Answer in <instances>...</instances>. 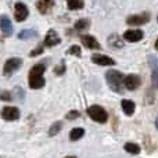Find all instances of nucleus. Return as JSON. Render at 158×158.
Wrapping results in <instances>:
<instances>
[{"mask_svg": "<svg viewBox=\"0 0 158 158\" xmlns=\"http://www.w3.org/2000/svg\"><path fill=\"white\" fill-rule=\"evenodd\" d=\"M46 71V65L44 64H36L31 68L29 71V77H28V82H29V87L31 89H40L44 86V78L43 74Z\"/></svg>", "mask_w": 158, "mask_h": 158, "instance_id": "f257e3e1", "label": "nucleus"}, {"mask_svg": "<svg viewBox=\"0 0 158 158\" xmlns=\"http://www.w3.org/2000/svg\"><path fill=\"white\" fill-rule=\"evenodd\" d=\"M123 79H125V77H123L119 71H114V69H111V71H108L106 74L107 83H108L110 89H111L112 92H115V93H122V90H123Z\"/></svg>", "mask_w": 158, "mask_h": 158, "instance_id": "f03ea898", "label": "nucleus"}, {"mask_svg": "<svg viewBox=\"0 0 158 158\" xmlns=\"http://www.w3.org/2000/svg\"><path fill=\"white\" fill-rule=\"evenodd\" d=\"M87 115L92 118L93 121L98 123H106L108 119V114L101 106H92L87 108Z\"/></svg>", "mask_w": 158, "mask_h": 158, "instance_id": "7ed1b4c3", "label": "nucleus"}, {"mask_svg": "<svg viewBox=\"0 0 158 158\" xmlns=\"http://www.w3.org/2000/svg\"><path fill=\"white\" fill-rule=\"evenodd\" d=\"M150 21V14L148 13H140V14H135L126 18V24L128 25H133V27H139V25H144Z\"/></svg>", "mask_w": 158, "mask_h": 158, "instance_id": "20e7f679", "label": "nucleus"}, {"mask_svg": "<svg viewBox=\"0 0 158 158\" xmlns=\"http://www.w3.org/2000/svg\"><path fill=\"white\" fill-rule=\"evenodd\" d=\"M22 65V60L21 58H17V57H13V58H8L7 61L4 63V67H3V72H4L6 77H10L14 71L19 68Z\"/></svg>", "mask_w": 158, "mask_h": 158, "instance_id": "39448f33", "label": "nucleus"}, {"mask_svg": "<svg viewBox=\"0 0 158 158\" xmlns=\"http://www.w3.org/2000/svg\"><path fill=\"white\" fill-rule=\"evenodd\" d=\"M28 14H29V10H28V7L24 3H15V6H14V17H15L17 21L18 22L25 21Z\"/></svg>", "mask_w": 158, "mask_h": 158, "instance_id": "423d86ee", "label": "nucleus"}, {"mask_svg": "<svg viewBox=\"0 0 158 158\" xmlns=\"http://www.w3.org/2000/svg\"><path fill=\"white\" fill-rule=\"evenodd\" d=\"M0 115L4 121H15L19 118V110L17 107H4Z\"/></svg>", "mask_w": 158, "mask_h": 158, "instance_id": "0eeeda50", "label": "nucleus"}, {"mask_svg": "<svg viewBox=\"0 0 158 158\" xmlns=\"http://www.w3.org/2000/svg\"><path fill=\"white\" fill-rule=\"evenodd\" d=\"M140 77L136 74H129L128 77H125L123 79V85L128 90H136L137 87L140 86Z\"/></svg>", "mask_w": 158, "mask_h": 158, "instance_id": "6e6552de", "label": "nucleus"}, {"mask_svg": "<svg viewBox=\"0 0 158 158\" xmlns=\"http://www.w3.org/2000/svg\"><path fill=\"white\" fill-rule=\"evenodd\" d=\"M143 36H144V33H143V31H140V29H129L123 33V39L131 42V43H136V42L142 40Z\"/></svg>", "mask_w": 158, "mask_h": 158, "instance_id": "1a4fd4ad", "label": "nucleus"}, {"mask_svg": "<svg viewBox=\"0 0 158 158\" xmlns=\"http://www.w3.org/2000/svg\"><path fill=\"white\" fill-rule=\"evenodd\" d=\"M81 40H82V44H83L85 47H87V49H92V50H100L101 49V46L97 42V39L92 35L81 36Z\"/></svg>", "mask_w": 158, "mask_h": 158, "instance_id": "9d476101", "label": "nucleus"}, {"mask_svg": "<svg viewBox=\"0 0 158 158\" xmlns=\"http://www.w3.org/2000/svg\"><path fill=\"white\" fill-rule=\"evenodd\" d=\"M60 42H61L60 36H58V33L56 32L54 29H50L49 32L46 33V36H44V46H47V47H54V46H57Z\"/></svg>", "mask_w": 158, "mask_h": 158, "instance_id": "9b49d317", "label": "nucleus"}, {"mask_svg": "<svg viewBox=\"0 0 158 158\" xmlns=\"http://www.w3.org/2000/svg\"><path fill=\"white\" fill-rule=\"evenodd\" d=\"M148 63H150V68H151V79H153V83L156 87H158V58L156 56H150V57H148Z\"/></svg>", "mask_w": 158, "mask_h": 158, "instance_id": "f8f14e48", "label": "nucleus"}, {"mask_svg": "<svg viewBox=\"0 0 158 158\" xmlns=\"http://www.w3.org/2000/svg\"><path fill=\"white\" fill-rule=\"evenodd\" d=\"M0 29L4 33L6 36H11L13 35V22L10 21V18L6 15L0 17Z\"/></svg>", "mask_w": 158, "mask_h": 158, "instance_id": "ddd939ff", "label": "nucleus"}, {"mask_svg": "<svg viewBox=\"0 0 158 158\" xmlns=\"http://www.w3.org/2000/svg\"><path fill=\"white\" fill-rule=\"evenodd\" d=\"M92 61L94 64H98V65H115L114 58L108 57V56H104V54H93Z\"/></svg>", "mask_w": 158, "mask_h": 158, "instance_id": "4468645a", "label": "nucleus"}, {"mask_svg": "<svg viewBox=\"0 0 158 158\" xmlns=\"http://www.w3.org/2000/svg\"><path fill=\"white\" fill-rule=\"evenodd\" d=\"M54 6V0H38L36 8L40 14H47Z\"/></svg>", "mask_w": 158, "mask_h": 158, "instance_id": "2eb2a0df", "label": "nucleus"}, {"mask_svg": "<svg viewBox=\"0 0 158 158\" xmlns=\"http://www.w3.org/2000/svg\"><path fill=\"white\" fill-rule=\"evenodd\" d=\"M121 107H122V111L125 112V115H133L135 108H136V104H135L132 100L125 98V100L121 101Z\"/></svg>", "mask_w": 158, "mask_h": 158, "instance_id": "dca6fc26", "label": "nucleus"}, {"mask_svg": "<svg viewBox=\"0 0 158 158\" xmlns=\"http://www.w3.org/2000/svg\"><path fill=\"white\" fill-rule=\"evenodd\" d=\"M85 135V129L82 128H74L71 132H69V139L72 140V142H77V140L82 139Z\"/></svg>", "mask_w": 158, "mask_h": 158, "instance_id": "f3484780", "label": "nucleus"}, {"mask_svg": "<svg viewBox=\"0 0 158 158\" xmlns=\"http://www.w3.org/2000/svg\"><path fill=\"white\" fill-rule=\"evenodd\" d=\"M123 148H125V151H128L129 154H133V156H137L140 153V146L136 143H125Z\"/></svg>", "mask_w": 158, "mask_h": 158, "instance_id": "a211bd4d", "label": "nucleus"}, {"mask_svg": "<svg viewBox=\"0 0 158 158\" xmlns=\"http://www.w3.org/2000/svg\"><path fill=\"white\" fill-rule=\"evenodd\" d=\"M108 43L111 44L114 49H121V47H123V42L121 40V38L118 35H111L110 36Z\"/></svg>", "mask_w": 158, "mask_h": 158, "instance_id": "6ab92c4d", "label": "nucleus"}, {"mask_svg": "<svg viewBox=\"0 0 158 158\" xmlns=\"http://www.w3.org/2000/svg\"><path fill=\"white\" fill-rule=\"evenodd\" d=\"M90 27V19L87 18H81L75 22V29L77 31H83V29H87Z\"/></svg>", "mask_w": 158, "mask_h": 158, "instance_id": "aec40b11", "label": "nucleus"}, {"mask_svg": "<svg viewBox=\"0 0 158 158\" xmlns=\"http://www.w3.org/2000/svg\"><path fill=\"white\" fill-rule=\"evenodd\" d=\"M38 36V32L33 29H24L22 32L18 33V38L22 39V40H25V39H29V38H36Z\"/></svg>", "mask_w": 158, "mask_h": 158, "instance_id": "412c9836", "label": "nucleus"}, {"mask_svg": "<svg viewBox=\"0 0 158 158\" xmlns=\"http://www.w3.org/2000/svg\"><path fill=\"white\" fill-rule=\"evenodd\" d=\"M83 0H67V6L69 10H81L83 8Z\"/></svg>", "mask_w": 158, "mask_h": 158, "instance_id": "4be33fe9", "label": "nucleus"}, {"mask_svg": "<svg viewBox=\"0 0 158 158\" xmlns=\"http://www.w3.org/2000/svg\"><path fill=\"white\" fill-rule=\"evenodd\" d=\"M61 129H63V122H60V121H58V122H54L52 126H50L49 135H50V136H56V135H57Z\"/></svg>", "mask_w": 158, "mask_h": 158, "instance_id": "5701e85b", "label": "nucleus"}, {"mask_svg": "<svg viewBox=\"0 0 158 158\" xmlns=\"http://www.w3.org/2000/svg\"><path fill=\"white\" fill-rule=\"evenodd\" d=\"M79 115H81V112L77 111V110H72V111H69L68 114H67V119L72 121V119H77V118H79Z\"/></svg>", "mask_w": 158, "mask_h": 158, "instance_id": "b1692460", "label": "nucleus"}, {"mask_svg": "<svg viewBox=\"0 0 158 158\" xmlns=\"http://www.w3.org/2000/svg\"><path fill=\"white\" fill-rule=\"evenodd\" d=\"M68 53L69 54H75V56H78L79 57V56H81V47L77 46V44H75V46H71L68 49Z\"/></svg>", "mask_w": 158, "mask_h": 158, "instance_id": "393cba45", "label": "nucleus"}, {"mask_svg": "<svg viewBox=\"0 0 158 158\" xmlns=\"http://www.w3.org/2000/svg\"><path fill=\"white\" fill-rule=\"evenodd\" d=\"M11 94L8 92H0V100H4V101H10L11 100Z\"/></svg>", "mask_w": 158, "mask_h": 158, "instance_id": "a878e982", "label": "nucleus"}, {"mask_svg": "<svg viewBox=\"0 0 158 158\" xmlns=\"http://www.w3.org/2000/svg\"><path fill=\"white\" fill-rule=\"evenodd\" d=\"M54 72H56L57 75H63L64 72H65V65H64V64H60L58 67H56Z\"/></svg>", "mask_w": 158, "mask_h": 158, "instance_id": "bb28decb", "label": "nucleus"}, {"mask_svg": "<svg viewBox=\"0 0 158 158\" xmlns=\"http://www.w3.org/2000/svg\"><path fill=\"white\" fill-rule=\"evenodd\" d=\"M42 53H43V47H36V49L35 50H33V52L32 53H31V57H35V56H39V54H42Z\"/></svg>", "mask_w": 158, "mask_h": 158, "instance_id": "cd10ccee", "label": "nucleus"}, {"mask_svg": "<svg viewBox=\"0 0 158 158\" xmlns=\"http://www.w3.org/2000/svg\"><path fill=\"white\" fill-rule=\"evenodd\" d=\"M156 128L158 129V117H157V119H156Z\"/></svg>", "mask_w": 158, "mask_h": 158, "instance_id": "c85d7f7f", "label": "nucleus"}, {"mask_svg": "<svg viewBox=\"0 0 158 158\" xmlns=\"http://www.w3.org/2000/svg\"><path fill=\"white\" fill-rule=\"evenodd\" d=\"M156 49L158 50V38H157V40H156Z\"/></svg>", "mask_w": 158, "mask_h": 158, "instance_id": "c756f323", "label": "nucleus"}, {"mask_svg": "<svg viewBox=\"0 0 158 158\" xmlns=\"http://www.w3.org/2000/svg\"><path fill=\"white\" fill-rule=\"evenodd\" d=\"M65 158H77V157H72V156H69V157H65Z\"/></svg>", "mask_w": 158, "mask_h": 158, "instance_id": "7c9ffc66", "label": "nucleus"}]
</instances>
